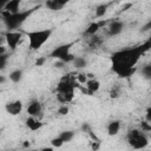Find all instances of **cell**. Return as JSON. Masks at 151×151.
<instances>
[{
  "instance_id": "484cf974",
  "label": "cell",
  "mask_w": 151,
  "mask_h": 151,
  "mask_svg": "<svg viewBox=\"0 0 151 151\" xmlns=\"http://www.w3.org/2000/svg\"><path fill=\"white\" fill-rule=\"evenodd\" d=\"M145 120L149 122L151 124V106H149L146 109V113H145Z\"/></svg>"
},
{
  "instance_id": "f546056e",
  "label": "cell",
  "mask_w": 151,
  "mask_h": 151,
  "mask_svg": "<svg viewBox=\"0 0 151 151\" xmlns=\"http://www.w3.org/2000/svg\"><path fill=\"white\" fill-rule=\"evenodd\" d=\"M0 60H1L0 66H1V68H4L5 65H6V55H5V54H4V55H0Z\"/></svg>"
},
{
  "instance_id": "8992f818",
  "label": "cell",
  "mask_w": 151,
  "mask_h": 151,
  "mask_svg": "<svg viewBox=\"0 0 151 151\" xmlns=\"http://www.w3.org/2000/svg\"><path fill=\"white\" fill-rule=\"evenodd\" d=\"M72 45H73V44L71 42V44H65V45H61V46L55 47V48L51 52V57L57 58V59H59V60H63L67 54L71 53L70 50H71V46H72Z\"/></svg>"
},
{
  "instance_id": "2e32d148",
  "label": "cell",
  "mask_w": 151,
  "mask_h": 151,
  "mask_svg": "<svg viewBox=\"0 0 151 151\" xmlns=\"http://www.w3.org/2000/svg\"><path fill=\"white\" fill-rule=\"evenodd\" d=\"M22 78V71L21 70H14L9 73V79L13 81V83H19Z\"/></svg>"
},
{
  "instance_id": "30bf717a",
  "label": "cell",
  "mask_w": 151,
  "mask_h": 151,
  "mask_svg": "<svg viewBox=\"0 0 151 151\" xmlns=\"http://www.w3.org/2000/svg\"><path fill=\"white\" fill-rule=\"evenodd\" d=\"M19 6H20V0H12V1H8L5 5L2 11H6V12H8L11 14H17V13L20 12L19 11Z\"/></svg>"
},
{
  "instance_id": "603a6c76",
  "label": "cell",
  "mask_w": 151,
  "mask_h": 151,
  "mask_svg": "<svg viewBox=\"0 0 151 151\" xmlns=\"http://www.w3.org/2000/svg\"><path fill=\"white\" fill-rule=\"evenodd\" d=\"M140 130L143 132H151V124L149 122H146V120L140 123Z\"/></svg>"
},
{
  "instance_id": "7402d4cb",
  "label": "cell",
  "mask_w": 151,
  "mask_h": 151,
  "mask_svg": "<svg viewBox=\"0 0 151 151\" xmlns=\"http://www.w3.org/2000/svg\"><path fill=\"white\" fill-rule=\"evenodd\" d=\"M51 144H52V146H54V147H61L63 144H64V140H63L60 137H55V138H53V139L51 140Z\"/></svg>"
},
{
  "instance_id": "4fadbf2b",
  "label": "cell",
  "mask_w": 151,
  "mask_h": 151,
  "mask_svg": "<svg viewBox=\"0 0 151 151\" xmlns=\"http://www.w3.org/2000/svg\"><path fill=\"white\" fill-rule=\"evenodd\" d=\"M120 130V122L119 120H112L107 125V134L109 136H116Z\"/></svg>"
},
{
  "instance_id": "ba28073f",
  "label": "cell",
  "mask_w": 151,
  "mask_h": 151,
  "mask_svg": "<svg viewBox=\"0 0 151 151\" xmlns=\"http://www.w3.org/2000/svg\"><path fill=\"white\" fill-rule=\"evenodd\" d=\"M41 111H42V106H41V104H40L38 100L31 101V103L28 104V106H27V113H28V116H31V117H35V118H37L38 116H40Z\"/></svg>"
},
{
  "instance_id": "f1b7e54d",
  "label": "cell",
  "mask_w": 151,
  "mask_h": 151,
  "mask_svg": "<svg viewBox=\"0 0 151 151\" xmlns=\"http://www.w3.org/2000/svg\"><path fill=\"white\" fill-rule=\"evenodd\" d=\"M45 61H46V58H38L37 61H35V64H37V66H42Z\"/></svg>"
},
{
  "instance_id": "1f68e13d",
  "label": "cell",
  "mask_w": 151,
  "mask_h": 151,
  "mask_svg": "<svg viewBox=\"0 0 151 151\" xmlns=\"http://www.w3.org/2000/svg\"><path fill=\"white\" fill-rule=\"evenodd\" d=\"M24 147H29V142H25L24 143Z\"/></svg>"
},
{
  "instance_id": "6da1fadb",
  "label": "cell",
  "mask_w": 151,
  "mask_h": 151,
  "mask_svg": "<svg viewBox=\"0 0 151 151\" xmlns=\"http://www.w3.org/2000/svg\"><path fill=\"white\" fill-rule=\"evenodd\" d=\"M151 48L150 42L146 40L143 45L117 51L112 54V70L122 78L130 77L134 73V65L139 60V58Z\"/></svg>"
},
{
  "instance_id": "e0dca14e",
  "label": "cell",
  "mask_w": 151,
  "mask_h": 151,
  "mask_svg": "<svg viewBox=\"0 0 151 151\" xmlns=\"http://www.w3.org/2000/svg\"><path fill=\"white\" fill-rule=\"evenodd\" d=\"M107 7H109V4L99 5V6L96 8V17H97V18H101V17H104V14L107 12Z\"/></svg>"
},
{
  "instance_id": "4316f807",
  "label": "cell",
  "mask_w": 151,
  "mask_h": 151,
  "mask_svg": "<svg viewBox=\"0 0 151 151\" xmlns=\"http://www.w3.org/2000/svg\"><path fill=\"white\" fill-rule=\"evenodd\" d=\"M119 96V92H118V90L116 88V87H113L111 91H110V97L111 98H117Z\"/></svg>"
},
{
  "instance_id": "83f0119b",
  "label": "cell",
  "mask_w": 151,
  "mask_h": 151,
  "mask_svg": "<svg viewBox=\"0 0 151 151\" xmlns=\"http://www.w3.org/2000/svg\"><path fill=\"white\" fill-rule=\"evenodd\" d=\"M99 142H97V140H94V142H92V144H91V147H92V150L93 151H97L98 149H99Z\"/></svg>"
},
{
  "instance_id": "d6a6232c",
  "label": "cell",
  "mask_w": 151,
  "mask_h": 151,
  "mask_svg": "<svg viewBox=\"0 0 151 151\" xmlns=\"http://www.w3.org/2000/svg\"><path fill=\"white\" fill-rule=\"evenodd\" d=\"M147 41H149V42H150V45H151V35H150V38L147 39Z\"/></svg>"
},
{
  "instance_id": "e575fe53",
  "label": "cell",
  "mask_w": 151,
  "mask_h": 151,
  "mask_svg": "<svg viewBox=\"0 0 151 151\" xmlns=\"http://www.w3.org/2000/svg\"><path fill=\"white\" fill-rule=\"evenodd\" d=\"M150 138H151V134H150Z\"/></svg>"
},
{
  "instance_id": "d4e9b609",
  "label": "cell",
  "mask_w": 151,
  "mask_h": 151,
  "mask_svg": "<svg viewBox=\"0 0 151 151\" xmlns=\"http://www.w3.org/2000/svg\"><path fill=\"white\" fill-rule=\"evenodd\" d=\"M58 113H59V114H61V116L67 114V113H68V107H67L66 105L60 106V107H59V110H58Z\"/></svg>"
},
{
  "instance_id": "ac0fdd59",
  "label": "cell",
  "mask_w": 151,
  "mask_h": 151,
  "mask_svg": "<svg viewBox=\"0 0 151 151\" xmlns=\"http://www.w3.org/2000/svg\"><path fill=\"white\" fill-rule=\"evenodd\" d=\"M86 64L87 63H86L85 58H83V57H76L74 60H73V65H74L76 68H83V67L86 66Z\"/></svg>"
},
{
  "instance_id": "9c48e42d",
  "label": "cell",
  "mask_w": 151,
  "mask_h": 151,
  "mask_svg": "<svg viewBox=\"0 0 151 151\" xmlns=\"http://www.w3.org/2000/svg\"><path fill=\"white\" fill-rule=\"evenodd\" d=\"M123 28H124V24L119 20H114V21H111L109 26V33L110 35H117L123 32Z\"/></svg>"
},
{
  "instance_id": "8fae6325",
  "label": "cell",
  "mask_w": 151,
  "mask_h": 151,
  "mask_svg": "<svg viewBox=\"0 0 151 151\" xmlns=\"http://www.w3.org/2000/svg\"><path fill=\"white\" fill-rule=\"evenodd\" d=\"M26 126L31 130V131H38L39 129H41V126H42V123L38 119V118H35V117H28L27 119H26Z\"/></svg>"
},
{
  "instance_id": "5bb4252c",
  "label": "cell",
  "mask_w": 151,
  "mask_h": 151,
  "mask_svg": "<svg viewBox=\"0 0 151 151\" xmlns=\"http://www.w3.org/2000/svg\"><path fill=\"white\" fill-rule=\"evenodd\" d=\"M103 25H105V22H104V21H100V22H92V24L86 28L85 33H86L87 35L93 37V35H96V33L99 31V28H100Z\"/></svg>"
},
{
  "instance_id": "836d02e7",
  "label": "cell",
  "mask_w": 151,
  "mask_h": 151,
  "mask_svg": "<svg viewBox=\"0 0 151 151\" xmlns=\"http://www.w3.org/2000/svg\"><path fill=\"white\" fill-rule=\"evenodd\" d=\"M25 151H34V150H25Z\"/></svg>"
},
{
  "instance_id": "3957f363",
  "label": "cell",
  "mask_w": 151,
  "mask_h": 151,
  "mask_svg": "<svg viewBox=\"0 0 151 151\" xmlns=\"http://www.w3.org/2000/svg\"><path fill=\"white\" fill-rule=\"evenodd\" d=\"M51 29H40V31H32L27 32L26 35L28 38V47L33 51L39 50L51 37Z\"/></svg>"
},
{
  "instance_id": "52a82bcc",
  "label": "cell",
  "mask_w": 151,
  "mask_h": 151,
  "mask_svg": "<svg viewBox=\"0 0 151 151\" xmlns=\"http://www.w3.org/2000/svg\"><path fill=\"white\" fill-rule=\"evenodd\" d=\"M21 110H22L21 100H14V101H11V103L6 104V111H7V113H9L12 116L19 114L21 112Z\"/></svg>"
},
{
  "instance_id": "9a60e30c",
  "label": "cell",
  "mask_w": 151,
  "mask_h": 151,
  "mask_svg": "<svg viewBox=\"0 0 151 151\" xmlns=\"http://www.w3.org/2000/svg\"><path fill=\"white\" fill-rule=\"evenodd\" d=\"M99 87H100V83L98 80H96V79H90L86 83V88H87L88 94H92V93L97 92L99 90Z\"/></svg>"
},
{
  "instance_id": "ffe728a7",
  "label": "cell",
  "mask_w": 151,
  "mask_h": 151,
  "mask_svg": "<svg viewBox=\"0 0 151 151\" xmlns=\"http://www.w3.org/2000/svg\"><path fill=\"white\" fill-rule=\"evenodd\" d=\"M142 74H143L144 78H146V79H151V64L145 65V66L142 68Z\"/></svg>"
},
{
  "instance_id": "7a4b0ae2",
  "label": "cell",
  "mask_w": 151,
  "mask_h": 151,
  "mask_svg": "<svg viewBox=\"0 0 151 151\" xmlns=\"http://www.w3.org/2000/svg\"><path fill=\"white\" fill-rule=\"evenodd\" d=\"M33 12H34V8L29 9V11H20L17 14H11V13H8L6 11H2L1 12V17H2L7 28L9 31H15L25 22L26 19H28V17Z\"/></svg>"
},
{
  "instance_id": "44dd1931",
  "label": "cell",
  "mask_w": 151,
  "mask_h": 151,
  "mask_svg": "<svg viewBox=\"0 0 151 151\" xmlns=\"http://www.w3.org/2000/svg\"><path fill=\"white\" fill-rule=\"evenodd\" d=\"M101 44V38L100 37H97V35H93V37H91L90 38V45L91 46H98V45H100Z\"/></svg>"
},
{
  "instance_id": "277c9868",
  "label": "cell",
  "mask_w": 151,
  "mask_h": 151,
  "mask_svg": "<svg viewBox=\"0 0 151 151\" xmlns=\"http://www.w3.org/2000/svg\"><path fill=\"white\" fill-rule=\"evenodd\" d=\"M127 142H129L130 146L136 150L144 149L149 144V139L145 136V133L138 129H133L127 133Z\"/></svg>"
},
{
  "instance_id": "7c38bea8",
  "label": "cell",
  "mask_w": 151,
  "mask_h": 151,
  "mask_svg": "<svg viewBox=\"0 0 151 151\" xmlns=\"http://www.w3.org/2000/svg\"><path fill=\"white\" fill-rule=\"evenodd\" d=\"M66 4H67L66 1H61V0H48V1H46L45 6H46L48 9H51V11H59V9H61Z\"/></svg>"
},
{
  "instance_id": "d6986e66",
  "label": "cell",
  "mask_w": 151,
  "mask_h": 151,
  "mask_svg": "<svg viewBox=\"0 0 151 151\" xmlns=\"http://www.w3.org/2000/svg\"><path fill=\"white\" fill-rule=\"evenodd\" d=\"M73 136H74V133H73L72 131H63V132L59 134V137L64 140V143L70 142V140L73 138Z\"/></svg>"
},
{
  "instance_id": "cb8c5ba5",
  "label": "cell",
  "mask_w": 151,
  "mask_h": 151,
  "mask_svg": "<svg viewBox=\"0 0 151 151\" xmlns=\"http://www.w3.org/2000/svg\"><path fill=\"white\" fill-rule=\"evenodd\" d=\"M76 79H77V81H78L79 84H86V83H87V77H86V74H84V73H79Z\"/></svg>"
},
{
  "instance_id": "4dcf8cb0",
  "label": "cell",
  "mask_w": 151,
  "mask_h": 151,
  "mask_svg": "<svg viewBox=\"0 0 151 151\" xmlns=\"http://www.w3.org/2000/svg\"><path fill=\"white\" fill-rule=\"evenodd\" d=\"M41 151H53V149L52 147H44V149H41Z\"/></svg>"
},
{
  "instance_id": "5b68a950",
  "label": "cell",
  "mask_w": 151,
  "mask_h": 151,
  "mask_svg": "<svg viewBox=\"0 0 151 151\" xmlns=\"http://www.w3.org/2000/svg\"><path fill=\"white\" fill-rule=\"evenodd\" d=\"M21 37H22V33L21 32H18V31H8L6 34H5V39H6V42L8 45V47L11 50H15L19 41L21 40Z\"/></svg>"
}]
</instances>
